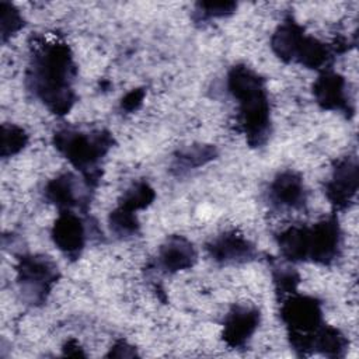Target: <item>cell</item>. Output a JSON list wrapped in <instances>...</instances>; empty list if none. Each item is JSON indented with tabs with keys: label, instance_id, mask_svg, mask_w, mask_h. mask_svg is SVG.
I'll return each instance as SVG.
<instances>
[{
	"label": "cell",
	"instance_id": "1",
	"mask_svg": "<svg viewBox=\"0 0 359 359\" xmlns=\"http://www.w3.org/2000/svg\"><path fill=\"white\" fill-rule=\"evenodd\" d=\"M76 73L67 43L38 36L32 39L25 86L52 114L63 116L72 109L76 101L73 90Z\"/></svg>",
	"mask_w": 359,
	"mask_h": 359
},
{
	"label": "cell",
	"instance_id": "2",
	"mask_svg": "<svg viewBox=\"0 0 359 359\" xmlns=\"http://www.w3.org/2000/svg\"><path fill=\"white\" fill-rule=\"evenodd\" d=\"M227 88L238 102V123L250 147L264 146L271 135V105L265 80L245 65L227 73Z\"/></svg>",
	"mask_w": 359,
	"mask_h": 359
},
{
	"label": "cell",
	"instance_id": "3",
	"mask_svg": "<svg viewBox=\"0 0 359 359\" xmlns=\"http://www.w3.org/2000/svg\"><path fill=\"white\" fill-rule=\"evenodd\" d=\"M53 144L81 172L87 187L94 189L101 180L98 164L112 147L114 136L105 129L81 130L67 126L53 133Z\"/></svg>",
	"mask_w": 359,
	"mask_h": 359
},
{
	"label": "cell",
	"instance_id": "4",
	"mask_svg": "<svg viewBox=\"0 0 359 359\" xmlns=\"http://www.w3.org/2000/svg\"><path fill=\"white\" fill-rule=\"evenodd\" d=\"M279 314L287 328L292 349L299 356L313 353V337L325 324L320 300L294 292L280 300Z\"/></svg>",
	"mask_w": 359,
	"mask_h": 359
},
{
	"label": "cell",
	"instance_id": "5",
	"mask_svg": "<svg viewBox=\"0 0 359 359\" xmlns=\"http://www.w3.org/2000/svg\"><path fill=\"white\" fill-rule=\"evenodd\" d=\"M15 271L22 299L32 306H41L46 302L60 276L57 265L50 258L36 254L20 255Z\"/></svg>",
	"mask_w": 359,
	"mask_h": 359
},
{
	"label": "cell",
	"instance_id": "6",
	"mask_svg": "<svg viewBox=\"0 0 359 359\" xmlns=\"http://www.w3.org/2000/svg\"><path fill=\"white\" fill-rule=\"evenodd\" d=\"M342 231L335 213L307 226V261L331 265L341 254Z\"/></svg>",
	"mask_w": 359,
	"mask_h": 359
},
{
	"label": "cell",
	"instance_id": "7",
	"mask_svg": "<svg viewBox=\"0 0 359 359\" xmlns=\"http://www.w3.org/2000/svg\"><path fill=\"white\" fill-rule=\"evenodd\" d=\"M359 187V167L355 157H344L334 164L332 175L325 182V196L335 210L346 209Z\"/></svg>",
	"mask_w": 359,
	"mask_h": 359
},
{
	"label": "cell",
	"instance_id": "8",
	"mask_svg": "<svg viewBox=\"0 0 359 359\" xmlns=\"http://www.w3.org/2000/svg\"><path fill=\"white\" fill-rule=\"evenodd\" d=\"M313 94L320 108L325 111H342L346 116L353 114L348 95L346 80L331 69L323 70L313 84Z\"/></svg>",
	"mask_w": 359,
	"mask_h": 359
},
{
	"label": "cell",
	"instance_id": "9",
	"mask_svg": "<svg viewBox=\"0 0 359 359\" xmlns=\"http://www.w3.org/2000/svg\"><path fill=\"white\" fill-rule=\"evenodd\" d=\"M52 240L66 258L76 261L86 244L84 223L72 210H60L52 227Z\"/></svg>",
	"mask_w": 359,
	"mask_h": 359
},
{
	"label": "cell",
	"instance_id": "10",
	"mask_svg": "<svg viewBox=\"0 0 359 359\" xmlns=\"http://www.w3.org/2000/svg\"><path fill=\"white\" fill-rule=\"evenodd\" d=\"M307 191L300 174L286 170L279 172L268 188V202L273 209H302Z\"/></svg>",
	"mask_w": 359,
	"mask_h": 359
},
{
	"label": "cell",
	"instance_id": "11",
	"mask_svg": "<svg viewBox=\"0 0 359 359\" xmlns=\"http://www.w3.org/2000/svg\"><path fill=\"white\" fill-rule=\"evenodd\" d=\"M206 250L212 259L220 265L243 264L257 257L254 244L237 231H226L217 236L206 244Z\"/></svg>",
	"mask_w": 359,
	"mask_h": 359
},
{
	"label": "cell",
	"instance_id": "12",
	"mask_svg": "<svg viewBox=\"0 0 359 359\" xmlns=\"http://www.w3.org/2000/svg\"><path fill=\"white\" fill-rule=\"evenodd\" d=\"M259 311L254 307L233 306L223 321L222 338L230 348H243L259 324Z\"/></svg>",
	"mask_w": 359,
	"mask_h": 359
},
{
	"label": "cell",
	"instance_id": "13",
	"mask_svg": "<svg viewBox=\"0 0 359 359\" xmlns=\"http://www.w3.org/2000/svg\"><path fill=\"white\" fill-rule=\"evenodd\" d=\"M43 195L45 199L59 208V210H70L77 206L86 212L90 203V191L79 192L77 178L72 172H65L50 180L45 185Z\"/></svg>",
	"mask_w": 359,
	"mask_h": 359
},
{
	"label": "cell",
	"instance_id": "14",
	"mask_svg": "<svg viewBox=\"0 0 359 359\" xmlns=\"http://www.w3.org/2000/svg\"><path fill=\"white\" fill-rule=\"evenodd\" d=\"M196 250L182 236H170L158 248L157 264L165 272L174 273L189 269L196 262Z\"/></svg>",
	"mask_w": 359,
	"mask_h": 359
},
{
	"label": "cell",
	"instance_id": "15",
	"mask_svg": "<svg viewBox=\"0 0 359 359\" xmlns=\"http://www.w3.org/2000/svg\"><path fill=\"white\" fill-rule=\"evenodd\" d=\"M335 55L337 52L334 49V45L324 43L317 38L304 34L297 45V49L293 56V62L303 65L307 69L323 72V70L331 69L330 66Z\"/></svg>",
	"mask_w": 359,
	"mask_h": 359
},
{
	"label": "cell",
	"instance_id": "16",
	"mask_svg": "<svg viewBox=\"0 0 359 359\" xmlns=\"http://www.w3.org/2000/svg\"><path fill=\"white\" fill-rule=\"evenodd\" d=\"M304 34V28L296 22L293 17H286L271 38V48L273 53L286 63L293 62L296 48Z\"/></svg>",
	"mask_w": 359,
	"mask_h": 359
},
{
	"label": "cell",
	"instance_id": "17",
	"mask_svg": "<svg viewBox=\"0 0 359 359\" xmlns=\"http://www.w3.org/2000/svg\"><path fill=\"white\" fill-rule=\"evenodd\" d=\"M217 149L212 144H192L174 156L171 171L175 175H184L191 170L199 168L217 157Z\"/></svg>",
	"mask_w": 359,
	"mask_h": 359
},
{
	"label": "cell",
	"instance_id": "18",
	"mask_svg": "<svg viewBox=\"0 0 359 359\" xmlns=\"http://www.w3.org/2000/svg\"><path fill=\"white\" fill-rule=\"evenodd\" d=\"M280 255L290 262L307 261V226H290L276 236Z\"/></svg>",
	"mask_w": 359,
	"mask_h": 359
},
{
	"label": "cell",
	"instance_id": "19",
	"mask_svg": "<svg viewBox=\"0 0 359 359\" xmlns=\"http://www.w3.org/2000/svg\"><path fill=\"white\" fill-rule=\"evenodd\" d=\"M348 338L337 328L324 324L313 337V352L328 358H344L348 349Z\"/></svg>",
	"mask_w": 359,
	"mask_h": 359
},
{
	"label": "cell",
	"instance_id": "20",
	"mask_svg": "<svg viewBox=\"0 0 359 359\" xmlns=\"http://www.w3.org/2000/svg\"><path fill=\"white\" fill-rule=\"evenodd\" d=\"M154 198H156V192L150 187V184L146 181H139L125 191V194L119 199L118 206L130 212H137L151 205Z\"/></svg>",
	"mask_w": 359,
	"mask_h": 359
},
{
	"label": "cell",
	"instance_id": "21",
	"mask_svg": "<svg viewBox=\"0 0 359 359\" xmlns=\"http://www.w3.org/2000/svg\"><path fill=\"white\" fill-rule=\"evenodd\" d=\"M111 231L118 237H130L139 231V220L136 212L126 210L121 206H116L108 217Z\"/></svg>",
	"mask_w": 359,
	"mask_h": 359
},
{
	"label": "cell",
	"instance_id": "22",
	"mask_svg": "<svg viewBox=\"0 0 359 359\" xmlns=\"http://www.w3.org/2000/svg\"><path fill=\"white\" fill-rule=\"evenodd\" d=\"M28 143V135L25 130L17 125H1V140H0V154L1 157H10L21 151Z\"/></svg>",
	"mask_w": 359,
	"mask_h": 359
},
{
	"label": "cell",
	"instance_id": "23",
	"mask_svg": "<svg viewBox=\"0 0 359 359\" xmlns=\"http://www.w3.org/2000/svg\"><path fill=\"white\" fill-rule=\"evenodd\" d=\"M272 279H273L276 294L282 300L283 297L297 292L300 275L290 266L272 265Z\"/></svg>",
	"mask_w": 359,
	"mask_h": 359
},
{
	"label": "cell",
	"instance_id": "24",
	"mask_svg": "<svg viewBox=\"0 0 359 359\" xmlns=\"http://www.w3.org/2000/svg\"><path fill=\"white\" fill-rule=\"evenodd\" d=\"M237 4L234 1H199L195 4L192 18L195 22H205L212 18H220L230 15L236 11Z\"/></svg>",
	"mask_w": 359,
	"mask_h": 359
},
{
	"label": "cell",
	"instance_id": "25",
	"mask_svg": "<svg viewBox=\"0 0 359 359\" xmlns=\"http://www.w3.org/2000/svg\"><path fill=\"white\" fill-rule=\"evenodd\" d=\"M24 24L25 22L21 13L11 3H0V32L3 42H6L11 35L20 31Z\"/></svg>",
	"mask_w": 359,
	"mask_h": 359
},
{
	"label": "cell",
	"instance_id": "26",
	"mask_svg": "<svg viewBox=\"0 0 359 359\" xmlns=\"http://www.w3.org/2000/svg\"><path fill=\"white\" fill-rule=\"evenodd\" d=\"M146 95L144 88H133L121 100V109L126 112H133L140 108L143 98Z\"/></svg>",
	"mask_w": 359,
	"mask_h": 359
},
{
	"label": "cell",
	"instance_id": "27",
	"mask_svg": "<svg viewBox=\"0 0 359 359\" xmlns=\"http://www.w3.org/2000/svg\"><path fill=\"white\" fill-rule=\"evenodd\" d=\"M108 358H133V356H137L136 353V349L129 345L126 341L123 339H119L114 344V346L111 348V351L107 353Z\"/></svg>",
	"mask_w": 359,
	"mask_h": 359
},
{
	"label": "cell",
	"instance_id": "28",
	"mask_svg": "<svg viewBox=\"0 0 359 359\" xmlns=\"http://www.w3.org/2000/svg\"><path fill=\"white\" fill-rule=\"evenodd\" d=\"M63 355L66 356H86L83 349L80 348L79 342L76 339H69L63 346Z\"/></svg>",
	"mask_w": 359,
	"mask_h": 359
}]
</instances>
